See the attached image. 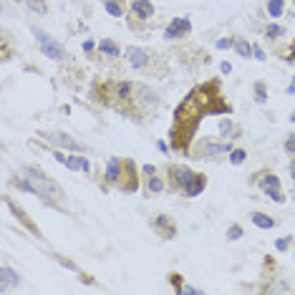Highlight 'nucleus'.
<instances>
[{"instance_id":"f257e3e1","label":"nucleus","mask_w":295,"mask_h":295,"mask_svg":"<svg viewBox=\"0 0 295 295\" xmlns=\"http://www.w3.org/2000/svg\"><path fill=\"white\" fill-rule=\"evenodd\" d=\"M204 94H207V84L199 86L197 91H192L187 98H184V103L192 108L190 116L184 114V111H177V119H174V126H172V146H174V149H179V152H187V144H190V139H192V134H195L197 124H199V114L214 106V103L207 106V101H212L217 96V91L212 96H204Z\"/></svg>"},{"instance_id":"f03ea898","label":"nucleus","mask_w":295,"mask_h":295,"mask_svg":"<svg viewBox=\"0 0 295 295\" xmlns=\"http://www.w3.org/2000/svg\"><path fill=\"white\" fill-rule=\"evenodd\" d=\"M15 184L25 192H33L35 197H41L48 204H58L61 197H63V192L58 190V184L51 177H46L41 169H33V167H23L18 172V177H15Z\"/></svg>"},{"instance_id":"7ed1b4c3","label":"nucleus","mask_w":295,"mask_h":295,"mask_svg":"<svg viewBox=\"0 0 295 295\" xmlns=\"http://www.w3.org/2000/svg\"><path fill=\"white\" fill-rule=\"evenodd\" d=\"M33 35H35V41H38L41 51H43L48 58H56V61H63V58H66V48H63L58 41H53V38H51V35H48L46 30H41V28H33Z\"/></svg>"},{"instance_id":"20e7f679","label":"nucleus","mask_w":295,"mask_h":295,"mask_svg":"<svg viewBox=\"0 0 295 295\" xmlns=\"http://www.w3.org/2000/svg\"><path fill=\"white\" fill-rule=\"evenodd\" d=\"M169 177H172V187L174 190H179V192H184L190 187V184L195 182V172L190 169V167H182V164H174V167H169Z\"/></svg>"},{"instance_id":"39448f33","label":"nucleus","mask_w":295,"mask_h":295,"mask_svg":"<svg viewBox=\"0 0 295 295\" xmlns=\"http://www.w3.org/2000/svg\"><path fill=\"white\" fill-rule=\"evenodd\" d=\"M134 94H136V86H134L131 81H119V84H114V86H111L114 106H116V108H121V111H124V103L134 101Z\"/></svg>"},{"instance_id":"423d86ee","label":"nucleus","mask_w":295,"mask_h":295,"mask_svg":"<svg viewBox=\"0 0 295 295\" xmlns=\"http://www.w3.org/2000/svg\"><path fill=\"white\" fill-rule=\"evenodd\" d=\"M46 136V141L48 144H53V146H61V149H71V152H84V146L73 139V136H68V134H63V131H48V134H43Z\"/></svg>"},{"instance_id":"0eeeda50","label":"nucleus","mask_w":295,"mask_h":295,"mask_svg":"<svg viewBox=\"0 0 295 295\" xmlns=\"http://www.w3.org/2000/svg\"><path fill=\"white\" fill-rule=\"evenodd\" d=\"M190 30H192V20H190V18H177V20H172V23L167 25L164 38H169V41L184 38V35H190Z\"/></svg>"},{"instance_id":"6e6552de","label":"nucleus","mask_w":295,"mask_h":295,"mask_svg":"<svg viewBox=\"0 0 295 295\" xmlns=\"http://www.w3.org/2000/svg\"><path fill=\"white\" fill-rule=\"evenodd\" d=\"M119 190H124V192H134L136 187H139V182H136V167H134V162H124V174H121V179H119V184H116Z\"/></svg>"},{"instance_id":"1a4fd4ad","label":"nucleus","mask_w":295,"mask_h":295,"mask_svg":"<svg viewBox=\"0 0 295 295\" xmlns=\"http://www.w3.org/2000/svg\"><path fill=\"white\" fill-rule=\"evenodd\" d=\"M152 227H154V232H157L159 237H164V240H172V237L177 235V225L172 222V219H169L167 214H159V217H154Z\"/></svg>"},{"instance_id":"9d476101","label":"nucleus","mask_w":295,"mask_h":295,"mask_svg":"<svg viewBox=\"0 0 295 295\" xmlns=\"http://www.w3.org/2000/svg\"><path fill=\"white\" fill-rule=\"evenodd\" d=\"M124 56H126V61H129V66H131V68H144L146 63L152 61V53H149V51H144V48H134V46H131V48H126V53H124Z\"/></svg>"},{"instance_id":"9b49d317","label":"nucleus","mask_w":295,"mask_h":295,"mask_svg":"<svg viewBox=\"0 0 295 295\" xmlns=\"http://www.w3.org/2000/svg\"><path fill=\"white\" fill-rule=\"evenodd\" d=\"M121 174H124V162H121V159L114 157V159H108V162H106V172H103L106 184H119Z\"/></svg>"},{"instance_id":"f8f14e48","label":"nucleus","mask_w":295,"mask_h":295,"mask_svg":"<svg viewBox=\"0 0 295 295\" xmlns=\"http://www.w3.org/2000/svg\"><path fill=\"white\" fill-rule=\"evenodd\" d=\"M131 13L139 20H149L154 15V5L149 3V0H134V3H131Z\"/></svg>"},{"instance_id":"ddd939ff","label":"nucleus","mask_w":295,"mask_h":295,"mask_svg":"<svg viewBox=\"0 0 295 295\" xmlns=\"http://www.w3.org/2000/svg\"><path fill=\"white\" fill-rule=\"evenodd\" d=\"M18 283H20V278H18V273L13 268H0V293L18 285Z\"/></svg>"},{"instance_id":"4468645a","label":"nucleus","mask_w":295,"mask_h":295,"mask_svg":"<svg viewBox=\"0 0 295 295\" xmlns=\"http://www.w3.org/2000/svg\"><path fill=\"white\" fill-rule=\"evenodd\" d=\"M204 187H207V177H204V174H197L195 182L190 184L187 190H184V197H199V195L204 192Z\"/></svg>"},{"instance_id":"2eb2a0df","label":"nucleus","mask_w":295,"mask_h":295,"mask_svg":"<svg viewBox=\"0 0 295 295\" xmlns=\"http://www.w3.org/2000/svg\"><path fill=\"white\" fill-rule=\"evenodd\" d=\"M252 225L260 227V230H273V227H275V219L268 217V214H263V212H255V214H252Z\"/></svg>"},{"instance_id":"dca6fc26","label":"nucleus","mask_w":295,"mask_h":295,"mask_svg":"<svg viewBox=\"0 0 295 295\" xmlns=\"http://www.w3.org/2000/svg\"><path fill=\"white\" fill-rule=\"evenodd\" d=\"M66 167L68 169H84V172H91V164L86 157H66Z\"/></svg>"},{"instance_id":"f3484780","label":"nucleus","mask_w":295,"mask_h":295,"mask_svg":"<svg viewBox=\"0 0 295 295\" xmlns=\"http://www.w3.org/2000/svg\"><path fill=\"white\" fill-rule=\"evenodd\" d=\"M8 204H10V212H13V214H15V217L20 219V222H23V225H25L28 230H33L35 235H38V230H35V225H33V222H28V217H25V212H23V209H20L18 204H13V202H8Z\"/></svg>"},{"instance_id":"a211bd4d","label":"nucleus","mask_w":295,"mask_h":295,"mask_svg":"<svg viewBox=\"0 0 295 295\" xmlns=\"http://www.w3.org/2000/svg\"><path fill=\"white\" fill-rule=\"evenodd\" d=\"M25 5H28L33 13H38V15H46V13H48L46 0H25Z\"/></svg>"},{"instance_id":"6ab92c4d","label":"nucleus","mask_w":295,"mask_h":295,"mask_svg":"<svg viewBox=\"0 0 295 295\" xmlns=\"http://www.w3.org/2000/svg\"><path fill=\"white\" fill-rule=\"evenodd\" d=\"M283 8H285L283 0H268V15L280 18V15H283Z\"/></svg>"},{"instance_id":"aec40b11","label":"nucleus","mask_w":295,"mask_h":295,"mask_svg":"<svg viewBox=\"0 0 295 295\" xmlns=\"http://www.w3.org/2000/svg\"><path fill=\"white\" fill-rule=\"evenodd\" d=\"M146 190H149V192H162L164 190V182L157 174H152V177H146Z\"/></svg>"},{"instance_id":"412c9836","label":"nucleus","mask_w":295,"mask_h":295,"mask_svg":"<svg viewBox=\"0 0 295 295\" xmlns=\"http://www.w3.org/2000/svg\"><path fill=\"white\" fill-rule=\"evenodd\" d=\"M98 48H101V53H106V56H114V58L119 56V46H116L114 41H101Z\"/></svg>"},{"instance_id":"4be33fe9","label":"nucleus","mask_w":295,"mask_h":295,"mask_svg":"<svg viewBox=\"0 0 295 295\" xmlns=\"http://www.w3.org/2000/svg\"><path fill=\"white\" fill-rule=\"evenodd\" d=\"M235 51L242 56V58H252V46L247 41H235Z\"/></svg>"},{"instance_id":"5701e85b","label":"nucleus","mask_w":295,"mask_h":295,"mask_svg":"<svg viewBox=\"0 0 295 295\" xmlns=\"http://www.w3.org/2000/svg\"><path fill=\"white\" fill-rule=\"evenodd\" d=\"M103 8H106V13H111L114 18H121V15H124V13H121V5H119V3H114V0H106Z\"/></svg>"},{"instance_id":"b1692460","label":"nucleus","mask_w":295,"mask_h":295,"mask_svg":"<svg viewBox=\"0 0 295 295\" xmlns=\"http://www.w3.org/2000/svg\"><path fill=\"white\" fill-rule=\"evenodd\" d=\"M263 192H265L273 202H283V199H285V197H283V192H280V187H265Z\"/></svg>"},{"instance_id":"393cba45","label":"nucleus","mask_w":295,"mask_h":295,"mask_svg":"<svg viewBox=\"0 0 295 295\" xmlns=\"http://www.w3.org/2000/svg\"><path fill=\"white\" fill-rule=\"evenodd\" d=\"M255 98H257V103H265L268 101V91H265L263 84H255Z\"/></svg>"},{"instance_id":"a878e982","label":"nucleus","mask_w":295,"mask_h":295,"mask_svg":"<svg viewBox=\"0 0 295 295\" xmlns=\"http://www.w3.org/2000/svg\"><path fill=\"white\" fill-rule=\"evenodd\" d=\"M285 30L280 28V25H268V30H265V35H268V38L270 41H275V38H280V35H283Z\"/></svg>"},{"instance_id":"bb28decb","label":"nucleus","mask_w":295,"mask_h":295,"mask_svg":"<svg viewBox=\"0 0 295 295\" xmlns=\"http://www.w3.org/2000/svg\"><path fill=\"white\" fill-rule=\"evenodd\" d=\"M245 159H247V154H245L242 149H235V152H230V162H232V164H242Z\"/></svg>"},{"instance_id":"cd10ccee","label":"nucleus","mask_w":295,"mask_h":295,"mask_svg":"<svg viewBox=\"0 0 295 295\" xmlns=\"http://www.w3.org/2000/svg\"><path fill=\"white\" fill-rule=\"evenodd\" d=\"M240 237H242V227L240 225H232L227 230V240H240Z\"/></svg>"},{"instance_id":"c85d7f7f","label":"nucleus","mask_w":295,"mask_h":295,"mask_svg":"<svg viewBox=\"0 0 295 295\" xmlns=\"http://www.w3.org/2000/svg\"><path fill=\"white\" fill-rule=\"evenodd\" d=\"M285 152H288V154H295V136H290V139L285 141Z\"/></svg>"},{"instance_id":"c756f323","label":"nucleus","mask_w":295,"mask_h":295,"mask_svg":"<svg viewBox=\"0 0 295 295\" xmlns=\"http://www.w3.org/2000/svg\"><path fill=\"white\" fill-rule=\"evenodd\" d=\"M252 56H255L257 61H265V53H263V48H260V46H252Z\"/></svg>"},{"instance_id":"7c9ffc66","label":"nucleus","mask_w":295,"mask_h":295,"mask_svg":"<svg viewBox=\"0 0 295 295\" xmlns=\"http://www.w3.org/2000/svg\"><path fill=\"white\" fill-rule=\"evenodd\" d=\"M219 131H222V134H230V131H232V121H227V119H225L222 124H219Z\"/></svg>"},{"instance_id":"2f4dec72","label":"nucleus","mask_w":295,"mask_h":295,"mask_svg":"<svg viewBox=\"0 0 295 295\" xmlns=\"http://www.w3.org/2000/svg\"><path fill=\"white\" fill-rule=\"evenodd\" d=\"M288 245H290V237H283V240H278V250H288Z\"/></svg>"},{"instance_id":"473e14b6","label":"nucleus","mask_w":295,"mask_h":295,"mask_svg":"<svg viewBox=\"0 0 295 295\" xmlns=\"http://www.w3.org/2000/svg\"><path fill=\"white\" fill-rule=\"evenodd\" d=\"M232 46V41L230 38H222V41H217V48H230Z\"/></svg>"},{"instance_id":"72a5a7b5","label":"nucleus","mask_w":295,"mask_h":295,"mask_svg":"<svg viewBox=\"0 0 295 295\" xmlns=\"http://www.w3.org/2000/svg\"><path fill=\"white\" fill-rule=\"evenodd\" d=\"M144 174H146V177H152V174H157V169H154L152 164H146V167H144Z\"/></svg>"},{"instance_id":"f704fd0d","label":"nucleus","mask_w":295,"mask_h":295,"mask_svg":"<svg viewBox=\"0 0 295 295\" xmlns=\"http://www.w3.org/2000/svg\"><path fill=\"white\" fill-rule=\"evenodd\" d=\"M219 71H222V73H230V71H232V66H230V63H222V66H219Z\"/></svg>"},{"instance_id":"c9c22d12","label":"nucleus","mask_w":295,"mask_h":295,"mask_svg":"<svg viewBox=\"0 0 295 295\" xmlns=\"http://www.w3.org/2000/svg\"><path fill=\"white\" fill-rule=\"evenodd\" d=\"M84 51H94V41H86L84 43Z\"/></svg>"},{"instance_id":"e433bc0d","label":"nucleus","mask_w":295,"mask_h":295,"mask_svg":"<svg viewBox=\"0 0 295 295\" xmlns=\"http://www.w3.org/2000/svg\"><path fill=\"white\" fill-rule=\"evenodd\" d=\"M288 94H295V79H293V84L288 86Z\"/></svg>"},{"instance_id":"4c0bfd02","label":"nucleus","mask_w":295,"mask_h":295,"mask_svg":"<svg viewBox=\"0 0 295 295\" xmlns=\"http://www.w3.org/2000/svg\"><path fill=\"white\" fill-rule=\"evenodd\" d=\"M293 179H295V164H293Z\"/></svg>"},{"instance_id":"58836bf2","label":"nucleus","mask_w":295,"mask_h":295,"mask_svg":"<svg viewBox=\"0 0 295 295\" xmlns=\"http://www.w3.org/2000/svg\"><path fill=\"white\" fill-rule=\"evenodd\" d=\"M0 10H3V8H0Z\"/></svg>"}]
</instances>
